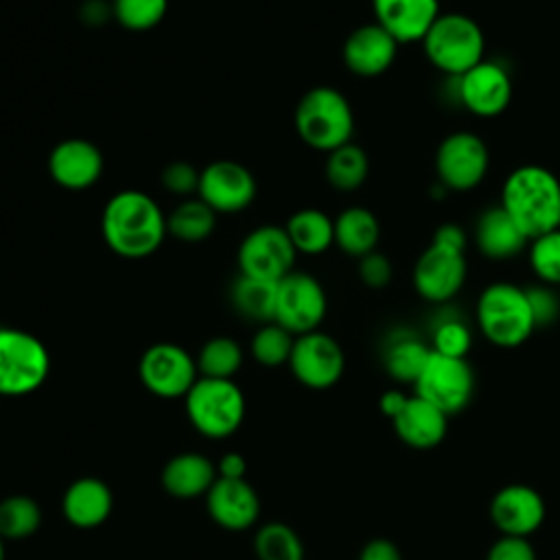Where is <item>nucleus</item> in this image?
<instances>
[{
    "label": "nucleus",
    "mask_w": 560,
    "mask_h": 560,
    "mask_svg": "<svg viewBox=\"0 0 560 560\" xmlns=\"http://www.w3.org/2000/svg\"><path fill=\"white\" fill-rule=\"evenodd\" d=\"M105 245L120 258L140 260L158 252L166 232V217L158 201L136 188L112 195L101 214Z\"/></svg>",
    "instance_id": "1"
},
{
    "label": "nucleus",
    "mask_w": 560,
    "mask_h": 560,
    "mask_svg": "<svg viewBox=\"0 0 560 560\" xmlns=\"http://www.w3.org/2000/svg\"><path fill=\"white\" fill-rule=\"evenodd\" d=\"M527 241L560 228V179L540 164L514 168L501 188L499 203Z\"/></svg>",
    "instance_id": "2"
},
{
    "label": "nucleus",
    "mask_w": 560,
    "mask_h": 560,
    "mask_svg": "<svg viewBox=\"0 0 560 560\" xmlns=\"http://www.w3.org/2000/svg\"><path fill=\"white\" fill-rule=\"evenodd\" d=\"M293 122L302 142L324 153L350 142L354 131V114L348 98L330 85L306 90L295 105Z\"/></svg>",
    "instance_id": "3"
},
{
    "label": "nucleus",
    "mask_w": 560,
    "mask_h": 560,
    "mask_svg": "<svg viewBox=\"0 0 560 560\" xmlns=\"http://www.w3.org/2000/svg\"><path fill=\"white\" fill-rule=\"evenodd\" d=\"M477 326L499 348H516L536 330L525 287L512 282L488 284L477 300Z\"/></svg>",
    "instance_id": "4"
},
{
    "label": "nucleus",
    "mask_w": 560,
    "mask_h": 560,
    "mask_svg": "<svg viewBox=\"0 0 560 560\" xmlns=\"http://www.w3.org/2000/svg\"><path fill=\"white\" fill-rule=\"evenodd\" d=\"M420 42L429 63L451 79L483 61L481 26L464 13H440Z\"/></svg>",
    "instance_id": "5"
},
{
    "label": "nucleus",
    "mask_w": 560,
    "mask_h": 560,
    "mask_svg": "<svg viewBox=\"0 0 560 560\" xmlns=\"http://www.w3.org/2000/svg\"><path fill=\"white\" fill-rule=\"evenodd\" d=\"M184 400L188 420L208 438L234 433L245 416V396L232 378L199 376Z\"/></svg>",
    "instance_id": "6"
},
{
    "label": "nucleus",
    "mask_w": 560,
    "mask_h": 560,
    "mask_svg": "<svg viewBox=\"0 0 560 560\" xmlns=\"http://www.w3.org/2000/svg\"><path fill=\"white\" fill-rule=\"evenodd\" d=\"M50 372L46 346L20 328H0V396H24L44 385Z\"/></svg>",
    "instance_id": "7"
},
{
    "label": "nucleus",
    "mask_w": 560,
    "mask_h": 560,
    "mask_svg": "<svg viewBox=\"0 0 560 560\" xmlns=\"http://www.w3.org/2000/svg\"><path fill=\"white\" fill-rule=\"evenodd\" d=\"M413 394L442 409L446 416L468 407L475 394V372L466 359L431 352L424 370L413 383Z\"/></svg>",
    "instance_id": "8"
},
{
    "label": "nucleus",
    "mask_w": 560,
    "mask_h": 560,
    "mask_svg": "<svg viewBox=\"0 0 560 560\" xmlns=\"http://www.w3.org/2000/svg\"><path fill=\"white\" fill-rule=\"evenodd\" d=\"M328 300L322 282L304 271H291L276 284L273 322L289 332L304 335L317 330L326 317Z\"/></svg>",
    "instance_id": "9"
},
{
    "label": "nucleus",
    "mask_w": 560,
    "mask_h": 560,
    "mask_svg": "<svg viewBox=\"0 0 560 560\" xmlns=\"http://www.w3.org/2000/svg\"><path fill=\"white\" fill-rule=\"evenodd\" d=\"M295 256L298 252L284 225H258L238 245V273L278 282L293 271Z\"/></svg>",
    "instance_id": "10"
},
{
    "label": "nucleus",
    "mask_w": 560,
    "mask_h": 560,
    "mask_svg": "<svg viewBox=\"0 0 560 560\" xmlns=\"http://www.w3.org/2000/svg\"><path fill=\"white\" fill-rule=\"evenodd\" d=\"M490 155L486 142L472 131L448 133L435 153V173L446 190L466 192L481 184Z\"/></svg>",
    "instance_id": "11"
},
{
    "label": "nucleus",
    "mask_w": 560,
    "mask_h": 560,
    "mask_svg": "<svg viewBox=\"0 0 560 560\" xmlns=\"http://www.w3.org/2000/svg\"><path fill=\"white\" fill-rule=\"evenodd\" d=\"M197 372V361L182 346L168 341L149 346L138 365L142 385L160 398L186 396L199 378Z\"/></svg>",
    "instance_id": "12"
},
{
    "label": "nucleus",
    "mask_w": 560,
    "mask_h": 560,
    "mask_svg": "<svg viewBox=\"0 0 560 560\" xmlns=\"http://www.w3.org/2000/svg\"><path fill=\"white\" fill-rule=\"evenodd\" d=\"M254 173L234 160H214L199 173L197 197L206 201L217 214L241 212L256 199Z\"/></svg>",
    "instance_id": "13"
},
{
    "label": "nucleus",
    "mask_w": 560,
    "mask_h": 560,
    "mask_svg": "<svg viewBox=\"0 0 560 560\" xmlns=\"http://www.w3.org/2000/svg\"><path fill=\"white\" fill-rule=\"evenodd\" d=\"M289 368L302 385L311 389H328L341 378L346 357L337 339L326 332L311 330L295 337Z\"/></svg>",
    "instance_id": "14"
},
{
    "label": "nucleus",
    "mask_w": 560,
    "mask_h": 560,
    "mask_svg": "<svg viewBox=\"0 0 560 560\" xmlns=\"http://www.w3.org/2000/svg\"><path fill=\"white\" fill-rule=\"evenodd\" d=\"M413 289L420 298L433 304L448 302L455 298L466 280V256L464 252L431 243L413 265Z\"/></svg>",
    "instance_id": "15"
},
{
    "label": "nucleus",
    "mask_w": 560,
    "mask_h": 560,
    "mask_svg": "<svg viewBox=\"0 0 560 560\" xmlns=\"http://www.w3.org/2000/svg\"><path fill=\"white\" fill-rule=\"evenodd\" d=\"M455 79L459 103L479 118L503 114L512 101V79L497 61L483 59Z\"/></svg>",
    "instance_id": "16"
},
{
    "label": "nucleus",
    "mask_w": 560,
    "mask_h": 560,
    "mask_svg": "<svg viewBox=\"0 0 560 560\" xmlns=\"http://www.w3.org/2000/svg\"><path fill=\"white\" fill-rule=\"evenodd\" d=\"M490 521L501 536L527 538L545 521V499L525 483H508L490 501Z\"/></svg>",
    "instance_id": "17"
},
{
    "label": "nucleus",
    "mask_w": 560,
    "mask_h": 560,
    "mask_svg": "<svg viewBox=\"0 0 560 560\" xmlns=\"http://www.w3.org/2000/svg\"><path fill=\"white\" fill-rule=\"evenodd\" d=\"M105 168L101 149L85 138H66L57 142L48 155V173L52 182L66 190L92 188Z\"/></svg>",
    "instance_id": "18"
},
{
    "label": "nucleus",
    "mask_w": 560,
    "mask_h": 560,
    "mask_svg": "<svg viewBox=\"0 0 560 560\" xmlns=\"http://www.w3.org/2000/svg\"><path fill=\"white\" fill-rule=\"evenodd\" d=\"M398 42L376 22L357 26L343 42L341 57L357 77H378L396 59Z\"/></svg>",
    "instance_id": "19"
},
{
    "label": "nucleus",
    "mask_w": 560,
    "mask_h": 560,
    "mask_svg": "<svg viewBox=\"0 0 560 560\" xmlns=\"http://www.w3.org/2000/svg\"><path fill=\"white\" fill-rule=\"evenodd\" d=\"M206 505L212 521L232 532L252 527L260 512L258 494L245 479L217 477L206 492Z\"/></svg>",
    "instance_id": "20"
},
{
    "label": "nucleus",
    "mask_w": 560,
    "mask_h": 560,
    "mask_svg": "<svg viewBox=\"0 0 560 560\" xmlns=\"http://www.w3.org/2000/svg\"><path fill=\"white\" fill-rule=\"evenodd\" d=\"M376 24L398 44L420 42L440 15V0H372Z\"/></svg>",
    "instance_id": "21"
},
{
    "label": "nucleus",
    "mask_w": 560,
    "mask_h": 560,
    "mask_svg": "<svg viewBox=\"0 0 560 560\" xmlns=\"http://www.w3.org/2000/svg\"><path fill=\"white\" fill-rule=\"evenodd\" d=\"M394 431L400 442L411 448L427 451L438 446L448 429V416L435 405L420 396H409L402 411L392 420Z\"/></svg>",
    "instance_id": "22"
},
{
    "label": "nucleus",
    "mask_w": 560,
    "mask_h": 560,
    "mask_svg": "<svg viewBox=\"0 0 560 560\" xmlns=\"http://www.w3.org/2000/svg\"><path fill=\"white\" fill-rule=\"evenodd\" d=\"M114 508L112 490L105 481L96 477H81L68 486L61 510L70 525L79 529H92L107 521Z\"/></svg>",
    "instance_id": "23"
},
{
    "label": "nucleus",
    "mask_w": 560,
    "mask_h": 560,
    "mask_svg": "<svg viewBox=\"0 0 560 560\" xmlns=\"http://www.w3.org/2000/svg\"><path fill=\"white\" fill-rule=\"evenodd\" d=\"M525 243V234L501 206L488 208L479 214L475 225V245L481 256L490 260H508L521 254Z\"/></svg>",
    "instance_id": "24"
},
{
    "label": "nucleus",
    "mask_w": 560,
    "mask_h": 560,
    "mask_svg": "<svg viewBox=\"0 0 560 560\" xmlns=\"http://www.w3.org/2000/svg\"><path fill=\"white\" fill-rule=\"evenodd\" d=\"M217 481V466L201 453H179L166 462L162 486L177 499H195Z\"/></svg>",
    "instance_id": "25"
},
{
    "label": "nucleus",
    "mask_w": 560,
    "mask_h": 560,
    "mask_svg": "<svg viewBox=\"0 0 560 560\" xmlns=\"http://www.w3.org/2000/svg\"><path fill=\"white\" fill-rule=\"evenodd\" d=\"M332 221H335V245L343 254L352 258H361L376 249L381 228L376 217L368 208H361V206L346 208Z\"/></svg>",
    "instance_id": "26"
},
{
    "label": "nucleus",
    "mask_w": 560,
    "mask_h": 560,
    "mask_svg": "<svg viewBox=\"0 0 560 560\" xmlns=\"http://www.w3.org/2000/svg\"><path fill=\"white\" fill-rule=\"evenodd\" d=\"M284 230L298 254L317 256L335 243V221L317 208L295 210L287 219Z\"/></svg>",
    "instance_id": "27"
},
{
    "label": "nucleus",
    "mask_w": 560,
    "mask_h": 560,
    "mask_svg": "<svg viewBox=\"0 0 560 560\" xmlns=\"http://www.w3.org/2000/svg\"><path fill=\"white\" fill-rule=\"evenodd\" d=\"M431 352H433L431 346L420 341L416 335L407 330L396 332L387 339V346H385V354H383L385 372L398 383L413 385L420 372L424 370Z\"/></svg>",
    "instance_id": "28"
},
{
    "label": "nucleus",
    "mask_w": 560,
    "mask_h": 560,
    "mask_svg": "<svg viewBox=\"0 0 560 560\" xmlns=\"http://www.w3.org/2000/svg\"><path fill=\"white\" fill-rule=\"evenodd\" d=\"M276 284L260 278L238 273L230 287V304L238 315L252 322H273L276 311Z\"/></svg>",
    "instance_id": "29"
},
{
    "label": "nucleus",
    "mask_w": 560,
    "mask_h": 560,
    "mask_svg": "<svg viewBox=\"0 0 560 560\" xmlns=\"http://www.w3.org/2000/svg\"><path fill=\"white\" fill-rule=\"evenodd\" d=\"M217 228V212L199 197L177 203L166 217V232L184 243H201Z\"/></svg>",
    "instance_id": "30"
},
{
    "label": "nucleus",
    "mask_w": 560,
    "mask_h": 560,
    "mask_svg": "<svg viewBox=\"0 0 560 560\" xmlns=\"http://www.w3.org/2000/svg\"><path fill=\"white\" fill-rule=\"evenodd\" d=\"M326 179L335 190L352 192L363 186L370 173V160L368 153L354 144L346 142L337 149H332L326 158Z\"/></svg>",
    "instance_id": "31"
},
{
    "label": "nucleus",
    "mask_w": 560,
    "mask_h": 560,
    "mask_svg": "<svg viewBox=\"0 0 560 560\" xmlns=\"http://www.w3.org/2000/svg\"><path fill=\"white\" fill-rule=\"evenodd\" d=\"M197 370L208 378H232L243 363V350L232 337L208 339L197 354Z\"/></svg>",
    "instance_id": "32"
},
{
    "label": "nucleus",
    "mask_w": 560,
    "mask_h": 560,
    "mask_svg": "<svg viewBox=\"0 0 560 560\" xmlns=\"http://www.w3.org/2000/svg\"><path fill=\"white\" fill-rule=\"evenodd\" d=\"M254 551L258 560H304L300 536L287 523H267L256 532Z\"/></svg>",
    "instance_id": "33"
},
{
    "label": "nucleus",
    "mask_w": 560,
    "mask_h": 560,
    "mask_svg": "<svg viewBox=\"0 0 560 560\" xmlns=\"http://www.w3.org/2000/svg\"><path fill=\"white\" fill-rule=\"evenodd\" d=\"M42 523V510L35 499L13 494L0 501V536L2 538H26L37 532Z\"/></svg>",
    "instance_id": "34"
},
{
    "label": "nucleus",
    "mask_w": 560,
    "mask_h": 560,
    "mask_svg": "<svg viewBox=\"0 0 560 560\" xmlns=\"http://www.w3.org/2000/svg\"><path fill=\"white\" fill-rule=\"evenodd\" d=\"M293 341H295L293 332H289L287 328H282L276 322H267L254 332L249 350L260 365L276 368L282 363H289Z\"/></svg>",
    "instance_id": "35"
},
{
    "label": "nucleus",
    "mask_w": 560,
    "mask_h": 560,
    "mask_svg": "<svg viewBox=\"0 0 560 560\" xmlns=\"http://www.w3.org/2000/svg\"><path fill=\"white\" fill-rule=\"evenodd\" d=\"M168 9V0H114L112 15L116 22L133 33L151 31L158 26Z\"/></svg>",
    "instance_id": "36"
},
{
    "label": "nucleus",
    "mask_w": 560,
    "mask_h": 560,
    "mask_svg": "<svg viewBox=\"0 0 560 560\" xmlns=\"http://www.w3.org/2000/svg\"><path fill=\"white\" fill-rule=\"evenodd\" d=\"M529 267L542 284H560V228L532 238Z\"/></svg>",
    "instance_id": "37"
},
{
    "label": "nucleus",
    "mask_w": 560,
    "mask_h": 560,
    "mask_svg": "<svg viewBox=\"0 0 560 560\" xmlns=\"http://www.w3.org/2000/svg\"><path fill=\"white\" fill-rule=\"evenodd\" d=\"M472 343L470 328L459 322V319H444L435 326L433 339H431V350L444 357H455V359H466L468 350Z\"/></svg>",
    "instance_id": "38"
},
{
    "label": "nucleus",
    "mask_w": 560,
    "mask_h": 560,
    "mask_svg": "<svg viewBox=\"0 0 560 560\" xmlns=\"http://www.w3.org/2000/svg\"><path fill=\"white\" fill-rule=\"evenodd\" d=\"M199 173L201 171H197L190 162L175 160L162 168L160 182L173 195H190V192H197Z\"/></svg>",
    "instance_id": "39"
},
{
    "label": "nucleus",
    "mask_w": 560,
    "mask_h": 560,
    "mask_svg": "<svg viewBox=\"0 0 560 560\" xmlns=\"http://www.w3.org/2000/svg\"><path fill=\"white\" fill-rule=\"evenodd\" d=\"M529 306H532V315H534V324L538 326H551L558 315H560V300L558 295L551 291L549 284H532L525 289Z\"/></svg>",
    "instance_id": "40"
},
{
    "label": "nucleus",
    "mask_w": 560,
    "mask_h": 560,
    "mask_svg": "<svg viewBox=\"0 0 560 560\" xmlns=\"http://www.w3.org/2000/svg\"><path fill=\"white\" fill-rule=\"evenodd\" d=\"M359 278L370 289H383L392 280V262L381 252H370L359 258Z\"/></svg>",
    "instance_id": "41"
},
{
    "label": "nucleus",
    "mask_w": 560,
    "mask_h": 560,
    "mask_svg": "<svg viewBox=\"0 0 560 560\" xmlns=\"http://www.w3.org/2000/svg\"><path fill=\"white\" fill-rule=\"evenodd\" d=\"M486 560H536V551L527 538L501 536L488 549Z\"/></svg>",
    "instance_id": "42"
},
{
    "label": "nucleus",
    "mask_w": 560,
    "mask_h": 560,
    "mask_svg": "<svg viewBox=\"0 0 560 560\" xmlns=\"http://www.w3.org/2000/svg\"><path fill=\"white\" fill-rule=\"evenodd\" d=\"M359 560H402L400 549L387 538H372L363 545Z\"/></svg>",
    "instance_id": "43"
},
{
    "label": "nucleus",
    "mask_w": 560,
    "mask_h": 560,
    "mask_svg": "<svg viewBox=\"0 0 560 560\" xmlns=\"http://www.w3.org/2000/svg\"><path fill=\"white\" fill-rule=\"evenodd\" d=\"M431 243H438L442 247H451L457 252H466V232L455 223H444L433 232Z\"/></svg>",
    "instance_id": "44"
},
{
    "label": "nucleus",
    "mask_w": 560,
    "mask_h": 560,
    "mask_svg": "<svg viewBox=\"0 0 560 560\" xmlns=\"http://www.w3.org/2000/svg\"><path fill=\"white\" fill-rule=\"evenodd\" d=\"M247 462L241 453H225L217 464V475L225 479H245Z\"/></svg>",
    "instance_id": "45"
},
{
    "label": "nucleus",
    "mask_w": 560,
    "mask_h": 560,
    "mask_svg": "<svg viewBox=\"0 0 560 560\" xmlns=\"http://www.w3.org/2000/svg\"><path fill=\"white\" fill-rule=\"evenodd\" d=\"M407 394L405 392H400V389H387L383 396H381V400H378V407H381V411H383V416H387L389 420H394L400 411H402V407L407 405Z\"/></svg>",
    "instance_id": "46"
},
{
    "label": "nucleus",
    "mask_w": 560,
    "mask_h": 560,
    "mask_svg": "<svg viewBox=\"0 0 560 560\" xmlns=\"http://www.w3.org/2000/svg\"><path fill=\"white\" fill-rule=\"evenodd\" d=\"M109 13H112V7H107L103 0H90L81 9V15L88 24H103Z\"/></svg>",
    "instance_id": "47"
},
{
    "label": "nucleus",
    "mask_w": 560,
    "mask_h": 560,
    "mask_svg": "<svg viewBox=\"0 0 560 560\" xmlns=\"http://www.w3.org/2000/svg\"><path fill=\"white\" fill-rule=\"evenodd\" d=\"M4 538L0 536V560H4V542H2Z\"/></svg>",
    "instance_id": "48"
}]
</instances>
